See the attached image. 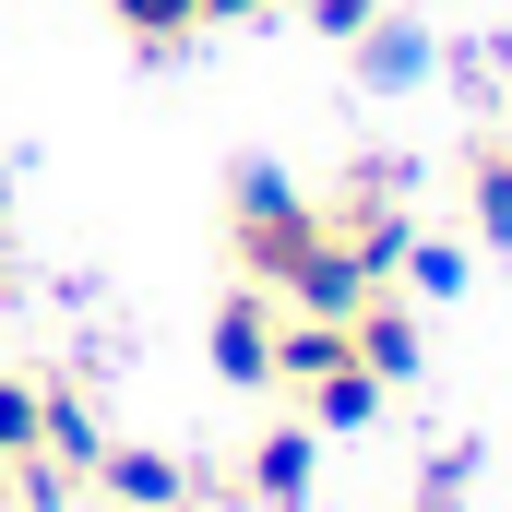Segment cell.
Wrapping results in <instances>:
<instances>
[{
    "instance_id": "6da1fadb",
    "label": "cell",
    "mask_w": 512,
    "mask_h": 512,
    "mask_svg": "<svg viewBox=\"0 0 512 512\" xmlns=\"http://www.w3.org/2000/svg\"><path fill=\"white\" fill-rule=\"evenodd\" d=\"M227 262H239V286L310 310V322H346L370 298V274L334 251V227H322V191H298L286 167H239L227 179Z\"/></svg>"
},
{
    "instance_id": "7a4b0ae2",
    "label": "cell",
    "mask_w": 512,
    "mask_h": 512,
    "mask_svg": "<svg viewBox=\"0 0 512 512\" xmlns=\"http://www.w3.org/2000/svg\"><path fill=\"white\" fill-rule=\"evenodd\" d=\"M310 465H322V429H310V417H286V429H262L251 453H239V477H227V489H239L251 512H310Z\"/></svg>"
},
{
    "instance_id": "3957f363",
    "label": "cell",
    "mask_w": 512,
    "mask_h": 512,
    "mask_svg": "<svg viewBox=\"0 0 512 512\" xmlns=\"http://www.w3.org/2000/svg\"><path fill=\"white\" fill-rule=\"evenodd\" d=\"M84 477H96V489H108L120 512H191V501H203V477H191L179 453H143V441H108Z\"/></svg>"
},
{
    "instance_id": "277c9868",
    "label": "cell",
    "mask_w": 512,
    "mask_h": 512,
    "mask_svg": "<svg viewBox=\"0 0 512 512\" xmlns=\"http://www.w3.org/2000/svg\"><path fill=\"white\" fill-rule=\"evenodd\" d=\"M346 346H358V370H370V382H417V358H429V334H417V310H405V298H393V286H370V298H358V310H346Z\"/></svg>"
},
{
    "instance_id": "5b68a950",
    "label": "cell",
    "mask_w": 512,
    "mask_h": 512,
    "mask_svg": "<svg viewBox=\"0 0 512 512\" xmlns=\"http://www.w3.org/2000/svg\"><path fill=\"white\" fill-rule=\"evenodd\" d=\"M274 322H286V298H262V286H227V298H215V370L239 393L274 382Z\"/></svg>"
},
{
    "instance_id": "8992f818",
    "label": "cell",
    "mask_w": 512,
    "mask_h": 512,
    "mask_svg": "<svg viewBox=\"0 0 512 512\" xmlns=\"http://www.w3.org/2000/svg\"><path fill=\"white\" fill-rule=\"evenodd\" d=\"M465 215H477L489 251H512V143H477L465 155Z\"/></svg>"
},
{
    "instance_id": "52a82bcc",
    "label": "cell",
    "mask_w": 512,
    "mask_h": 512,
    "mask_svg": "<svg viewBox=\"0 0 512 512\" xmlns=\"http://www.w3.org/2000/svg\"><path fill=\"white\" fill-rule=\"evenodd\" d=\"M298 417H310V429H370V417H382V382L346 358L334 382H310V393H298Z\"/></svg>"
},
{
    "instance_id": "ba28073f",
    "label": "cell",
    "mask_w": 512,
    "mask_h": 512,
    "mask_svg": "<svg viewBox=\"0 0 512 512\" xmlns=\"http://www.w3.org/2000/svg\"><path fill=\"white\" fill-rule=\"evenodd\" d=\"M108 12H120V36H131V48H155V60L203 36V0H108Z\"/></svg>"
},
{
    "instance_id": "9c48e42d",
    "label": "cell",
    "mask_w": 512,
    "mask_h": 512,
    "mask_svg": "<svg viewBox=\"0 0 512 512\" xmlns=\"http://www.w3.org/2000/svg\"><path fill=\"white\" fill-rule=\"evenodd\" d=\"M24 453H48V382L0 370V465H24Z\"/></svg>"
},
{
    "instance_id": "30bf717a",
    "label": "cell",
    "mask_w": 512,
    "mask_h": 512,
    "mask_svg": "<svg viewBox=\"0 0 512 512\" xmlns=\"http://www.w3.org/2000/svg\"><path fill=\"white\" fill-rule=\"evenodd\" d=\"M358 72H370V84H417V72H429L417 24H382V12H370V24H358Z\"/></svg>"
},
{
    "instance_id": "8fae6325",
    "label": "cell",
    "mask_w": 512,
    "mask_h": 512,
    "mask_svg": "<svg viewBox=\"0 0 512 512\" xmlns=\"http://www.w3.org/2000/svg\"><path fill=\"white\" fill-rule=\"evenodd\" d=\"M393 286H417V298H453V286H465V251H441V239H417Z\"/></svg>"
},
{
    "instance_id": "7c38bea8",
    "label": "cell",
    "mask_w": 512,
    "mask_h": 512,
    "mask_svg": "<svg viewBox=\"0 0 512 512\" xmlns=\"http://www.w3.org/2000/svg\"><path fill=\"white\" fill-rule=\"evenodd\" d=\"M465 477H477V453H441V465L417 477V512H453V501H465Z\"/></svg>"
},
{
    "instance_id": "4fadbf2b",
    "label": "cell",
    "mask_w": 512,
    "mask_h": 512,
    "mask_svg": "<svg viewBox=\"0 0 512 512\" xmlns=\"http://www.w3.org/2000/svg\"><path fill=\"white\" fill-rule=\"evenodd\" d=\"M274 12H310V24H322V36H358V24H370V12H382V0H274Z\"/></svg>"
},
{
    "instance_id": "5bb4252c",
    "label": "cell",
    "mask_w": 512,
    "mask_h": 512,
    "mask_svg": "<svg viewBox=\"0 0 512 512\" xmlns=\"http://www.w3.org/2000/svg\"><path fill=\"white\" fill-rule=\"evenodd\" d=\"M24 286V262H12V179H0V298Z\"/></svg>"
}]
</instances>
